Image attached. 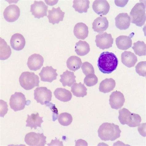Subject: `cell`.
<instances>
[{
	"instance_id": "36",
	"label": "cell",
	"mask_w": 146,
	"mask_h": 146,
	"mask_svg": "<svg viewBox=\"0 0 146 146\" xmlns=\"http://www.w3.org/2000/svg\"><path fill=\"white\" fill-rule=\"evenodd\" d=\"M146 61H141L137 65L135 68L137 74L140 76H146Z\"/></svg>"
},
{
	"instance_id": "35",
	"label": "cell",
	"mask_w": 146,
	"mask_h": 146,
	"mask_svg": "<svg viewBox=\"0 0 146 146\" xmlns=\"http://www.w3.org/2000/svg\"><path fill=\"white\" fill-rule=\"evenodd\" d=\"M82 69L84 75L87 76L90 74H94V68L91 64L88 62H84L82 64Z\"/></svg>"
},
{
	"instance_id": "4",
	"label": "cell",
	"mask_w": 146,
	"mask_h": 146,
	"mask_svg": "<svg viewBox=\"0 0 146 146\" xmlns=\"http://www.w3.org/2000/svg\"><path fill=\"white\" fill-rule=\"evenodd\" d=\"M131 21L138 27L144 25L146 21L145 6L143 3H137L130 13Z\"/></svg>"
},
{
	"instance_id": "10",
	"label": "cell",
	"mask_w": 146,
	"mask_h": 146,
	"mask_svg": "<svg viewBox=\"0 0 146 146\" xmlns=\"http://www.w3.org/2000/svg\"><path fill=\"white\" fill-rule=\"evenodd\" d=\"M48 7L43 1H35L31 6L30 11L35 17L40 19L47 16Z\"/></svg>"
},
{
	"instance_id": "25",
	"label": "cell",
	"mask_w": 146,
	"mask_h": 146,
	"mask_svg": "<svg viewBox=\"0 0 146 146\" xmlns=\"http://www.w3.org/2000/svg\"><path fill=\"white\" fill-rule=\"evenodd\" d=\"M116 43L118 48L125 50L132 47V41L129 36H121L116 38Z\"/></svg>"
},
{
	"instance_id": "8",
	"label": "cell",
	"mask_w": 146,
	"mask_h": 146,
	"mask_svg": "<svg viewBox=\"0 0 146 146\" xmlns=\"http://www.w3.org/2000/svg\"><path fill=\"white\" fill-rule=\"evenodd\" d=\"M46 137L43 133H36L32 132L26 134L25 141L27 145L31 146H44L46 141Z\"/></svg>"
},
{
	"instance_id": "17",
	"label": "cell",
	"mask_w": 146,
	"mask_h": 146,
	"mask_svg": "<svg viewBox=\"0 0 146 146\" xmlns=\"http://www.w3.org/2000/svg\"><path fill=\"white\" fill-rule=\"evenodd\" d=\"M115 25L118 29L120 30H125L130 26L131 18L127 13L119 14L115 18Z\"/></svg>"
},
{
	"instance_id": "18",
	"label": "cell",
	"mask_w": 146,
	"mask_h": 146,
	"mask_svg": "<svg viewBox=\"0 0 146 146\" xmlns=\"http://www.w3.org/2000/svg\"><path fill=\"white\" fill-rule=\"evenodd\" d=\"M25 38L22 34L17 33L11 36L10 40L11 45L15 50H21L25 47Z\"/></svg>"
},
{
	"instance_id": "26",
	"label": "cell",
	"mask_w": 146,
	"mask_h": 146,
	"mask_svg": "<svg viewBox=\"0 0 146 146\" xmlns=\"http://www.w3.org/2000/svg\"><path fill=\"white\" fill-rule=\"evenodd\" d=\"M116 84L115 80L113 79H106L100 84L99 91L105 94L110 93L113 90Z\"/></svg>"
},
{
	"instance_id": "2",
	"label": "cell",
	"mask_w": 146,
	"mask_h": 146,
	"mask_svg": "<svg viewBox=\"0 0 146 146\" xmlns=\"http://www.w3.org/2000/svg\"><path fill=\"white\" fill-rule=\"evenodd\" d=\"M121 133L118 125L108 122L103 123L98 130L99 137L104 141H114L120 137Z\"/></svg>"
},
{
	"instance_id": "19",
	"label": "cell",
	"mask_w": 146,
	"mask_h": 146,
	"mask_svg": "<svg viewBox=\"0 0 146 146\" xmlns=\"http://www.w3.org/2000/svg\"><path fill=\"white\" fill-rule=\"evenodd\" d=\"M109 27V22L105 17H99L95 19L93 23L92 29L94 31L102 33L106 30Z\"/></svg>"
},
{
	"instance_id": "9",
	"label": "cell",
	"mask_w": 146,
	"mask_h": 146,
	"mask_svg": "<svg viewBox=\"0 0 146 146\" xmlns=\"http://www.w3.org/2000/svg\"><path fill=\"white\" fill-rule=\"evenodd\" d=\"M95 42L98 47L104 50L112 47L113 39L111 34L105 32L99 34L97 35Z\"/></svg>"
},
{
	"instance_id": "5",
	"label": "cell",
	"mask_w": 146,
	"mask_h": 146,
	"mask_svg": "<svg viewBox=\"0 0 146 146\" xmlns=\"http://www.w3.org/2000/svg\"><path fill=\"white\" fill-rule=\"evenodd\" d=\"M21 86L26 90H29L36 87H39V78L33 72H23L19 78Z\"/></svg>"
},
{
	"instance_id": "22",
	"label": "cell",
	"mask_w": 146,
	"mask_h": 146,
	"mask_svg": "<svg viewBox=\"0 0 146 146\" xmlns=\"http://www.w3.org/2000/svg\"><path fill=\"white\" fill-rule=\"evenodd\" d=\"M74 33L78 39L84 40L87 37L89 34L88 26L83 23H79L74 26Z\"/></svg>"
},
{
	"instance_id": "28",
	"label": "cell",
	"mask_w": 146,
	"mask_h": 146,
	"mask_svg": "<svg viewBox=\"0 0 146 146\" xmlns=\"http://www.w3.org/2000/svg\"><path fill=\"white\" fill-rule=\"evenodd\" d=\"M87 89L84 84L75 83L71 87V91L73 95L78 98H84L87 95Z\"/></svg>"
},
{
	"instance_id": "30",
	"label": "cell",
	"mask_w": 146,
	"mask_h": 146,
	"mask_svg": "<svg viewBox=\"0 0 146 146\" xmlns=\"http://www.w3.org/2000/svg\"><path fill=\"white\" fill-rule=\"evenodd\" d=\"M11 54V50L6 42L1 37L0 40V59L5 60L8 59Z\"/></svg>"
},
{
	"instance_id": "13",
	"label": "cell",
	"mask_w": 146,
	"mask_h": 146,
	"mask_svg": "<svg viewBox=\"0 0 146 146\" xmlns=\"http://www.w3.org/2000/svg\"><path fill=\"white\" fill-rule=\"evenodd\" d=\"M57 70L52 66L43 67L39 74L41 81L52 83L57 79Z\"/></svg>"
},
{
	"instance_id": "15",
	"label": "cell",
	"mask_w": 146,
	"mask_h": 146,
	"mask_svg": "<svg viewBox=\"0 0 146 146\" xmlns=\"http://www.w3.org/2000/svg\"><path fill=\"white\" fill-rule=\"evenodd\" d=\"M109 4L106 0H96L94 2L93 9L95 12L98 15L105 16L110 10Z\"/></svg>"
},
{
	"instance_id": "24",
	"label": "cell",
	"mask_w": 146,
	"mask_h": 146,
	"mask_svg": "<svg viewBox=\"0 0 146 146\" xmlns=\"http://www.w3.org/2000/svg\"><path fill=\"white\" fill-rule=\"evenodd\" d=\"M54 94L56 98L63 102L70 101L72 97L70 91L61 88H57Z\"/></svg>"
},
{
	"instance_id": "27",
	"label": "cell",
	"mask_w": 146,
	"mask_h": 146,
	"mask_svg": "<svg viewBox=\"0 0 146 146\" xmlns=\"http://www.w3.org/2000/svg\"><path fill=\"white\" fill-rule=\"evenodd\" d=\"M73 3V8L80 13H87L90 7V2L88 0H74Z\"/></svg>"
},
{
	"instance_id": "11",
	"label": "cell",
	"mask_w": 146,
	"mask_h": 146,
	"mask_svg": "<svg viewBox=\"0 0 146 146\" xmlns=\"http://www.w3.org/2000/svg\"><path fill=\"white\" fill-rule=\"evenodd\" d=\"M20 9L15 5H11L7 7L3 13L5 20L9 22L16 21L20 15Z\"/></svg>"
},
{
	"instance_id": "14",
	"label": "cell",
	"mask_w": 146,
	"mask_h": 146,
	"mask_svg": "<svg viewBox=\"0 0 146 146\" xmlns=\"http://www.w3.org/2000/svg\"><path fill=\"white\" fill-rule=\"evenodd\" d=\"M44 59L39 54H34L31 56L28 60V66L30 70L36 71L39 70L43 66Z\"/></svg>"
},
{
	"instance_id": "29",
	"label": "cell",
	"mask_w": 146,
	"mask_h": 146,
	"mask_svg": "<svg viewBox=\"0 0 146 146\" xmlns=\"http://www.w3.org/2000/svg\"><path fill=\"white\" fill-rule=\"evenodd\" d=\"M90 51V45L86 41L80 40L76 43L75 51L78 55L84 56L87 54Z\"/></svg>"
},
{
	"instance_id": "1",
	"label": "cell",
	"mask_w": 146,
	"mask_h": 146,
	"mask_svg": "<svg viewBox=\"0 0 146 146\" xmlns=\"http://www.w3.org/2000/svg\"><path fill=\"white\" fill-rule=\"evenodd\" d=\"M118 63L117 57L114 53L105 52L102 53L99 57L98 65L102 72L110 74L116 70Z\"/></svg>"
},
{
	"instance_id": "7",
	"label": "cell",
	"mask_w": 146,
	"mask_h": 146,
	"mask_svg": "<svg viewBox=\"0 0 146 146\" xmlns=\"http://www.w3.org/2000/svg\"><path fill=\"white\" fill-rule=\"evenodd\" d=\"M34 99L37 103L41 105L46 104L52 100V92L46 87H39L36 88L34 91Z\"/></svg>"
},
{
	"instance_id": "39",
	"label": "cell",
	"mask_w": 146,
	"mask_h": 146,
	"mask_svg": "<svg viewBox=\"0 0 146 146\" xmlns=\"http://www.w3.org/2000/svg\"><path fill=\"white\" fill-rule=\"evenodd\" d=\"M48 146H63L62 141H60L59 140H57V138L55 140H52L50 144H48Z\"/></svg>"
},
{
	"instance_id": "37",
	"label": "cell",
	"mask_w": 146,
	"mask_h": 146,
	"mask_svg": "<svg viewBox=\"0 0 146 146\" xmlns=\"http://www.w3.org/2000/svg\"><path fill=\"white\" fill-rule=\"evenodd\" d=\"M1 110H0V116L2 117H4L5 115L7 113L9 109L8 106L6 102L1 100Z\"/></svg>"
},
{
	"instance_id": "16",
	"label": "cell",
	"mask_w": 146,
	"mask_h": 146,
	"mask_svg": "<svg viewBox=\"0 0 146 146\" xmlns=\"http://www.w3.org/2000/svg\"><path fill=\"white\" fill-rule=\"evenodd\" d=\"M48 12L49 22L53 25L58 24L60 22L63 21L65 13L61 10L60 7L56 9L53 7L52 10L48 11Z\"/></svg>"
},
{
	"instance_id": "33",
	"label": "cell",
	"mask_w": 146,
	"mask_h": 146,
	"mask_svg": "<svg viewBox=\"0 0 146 146\" xmlns=\"http://www.w3.org/2000/svg\"><path fill=\"white\" fill-rule=\"evenodd\" d=\"M73 120L71 114L67 113L60 114L58 118L59 123L64 126L70 125Z\"/></svg>"
},
{
	"instance_id": "34",
	"label": "cell",
	"mask_w": 146,
	"mask_h": 146,
	"mask_svg": "<svg viewBox=\"0 0 146 146\" xmlns=\"http://www.w3.org/2000/svg\"><path fill=\"white\" fill-rule=\"evenodd\" d=\"M98 81L97 77L94 74H90L86 76L84 80V83L88 87L94 86Z\"/></svg>"
},
{
	"instance_id": "38",
	"label": "cell",
	"mask_w": 146,
	"mask_h": 146,
	"mask_svg": "<svg viewBox=\"0 0 146 146\" xmlns=\"http://www.w3.org/2000/svg\"><path fill=\"white\" fill-rule=\"evenodd\" d=\"M138 128V131L141 135L144 137H146V123L140 125Z\"/></svg>"
},
{
	"instance_id": "6",
	"label": "cell",
	"mask_w": 146,
	"mask_h": 146,
	"mask_svg": "<svg viewBox=\"0 0 146 146\" xmlns=\"http://www.w3.org/2000/svg\"><path fill=\"white\" fill-rule=\"evenodd\" d=\"M27 102L25 95L21 92H15L11 96L9 104L15 112L24 110Z\"/></svg>"
},
{
	"instance_id": "41",
	"label": "cell",
	"mask_w": 146,
	"mask_h": 146,
	"mask_svg": "<svg viewBox=\"0 0 146 146\" xmlns=\"http://www.w3.org/2000/svg\"><path fill=\"white\" fill-rule=\"evenodd\" d=\"M76 146L84 145L88 146L87 142L82 139H79L76 141Z\"/></svg>"
},
{
	"instance_id": "31",
	"label": "cell",
	"mask_w": 146,
	"mask_h": 146,
	"mask_svg": "<svg viewBox=\"0 0 146 146\" xmlns=\"http://www.w3.org/2000/svg\"><path fill=\"white\" fill-rule=\"evenodd\" d=\"M66 64L69 70L75 72L80 68L82 62L79 57L76 56H72L68 59Z\"/></svg>"
},
{
	"instance_id": "32",
	"label": "cell",
	"mask_w": 146,
	"mask_h": 146,
	"mask_svg": "<svg viewBox=\"0 0 146 146\" xmlns=\"http://www.w3.org/2000/svg\"><path fill=\"white\" fill-rule=\"evenodd\" d=\"M136 54L141 56H145L146 54V45L143 41H137L133 44L132 47Z\"/></svg>"
},
{
	"instance_id": "40",
	"label": "cell",
	"mask_w": 146,
	"mask_h": 146,
	"mask_svg": "<svg viewBox=\"0 0 146 146\" xmlns=\"http://www.w3.org/2000/svg\"><path fill=\"white\" fill-rule=\"evenodd\" d=\"M128 1H115L116 5L118 7H123L127 4Z\"/></svg>"
},
{
	"instance_id": "20",
	"label": "cell",
	"mask_w": 146,
	"mask_h": 146,
	"mask_svg": "<svg viewBox=\"0 0 146 146\" xmlns=\"http://www.w3.org/2000/svg\"><path fill=\"white\" fill-rule=\"evenodd\" d=\"M121 60L122 63L128 68L135 66L137 61V56L131 52L125 51L122 53Z\"/></svg>"
},
{
	"instance_id": "23",
	"label": "cell",
	"mask_w": 146,
	"mask_h": 146,
	"mask_svg": "<svg viewBox=\"0 0 146 146\" xmlns=\"http://www.w3.org/2000/svg\"><path fill=\"white\" fill-rule=\"evenodd\" d=\"M60 76L61 79L60 81L64 87L67 86L70 87L76 83V76L74 72L67 70L63 72L62 75H60Z\"/></svg>"
},
{
	"instance_id": "12",
	"label": "cell",
	"mask_w": 146,
	"mask_h": 146,
	"mask_svg": "<svg viewBox=\"0 0 146 146\" xmlns=\"http://www.w3.org/2000/svg\"><path fill=\"white\" fill-rule=\"evenodd\" d=\"M125 101L124 95L120 91L114 92L110 96V104L113 109L121 108L123 106Z\"/></svg>"
},
{
	"instance_id": "21",
	"label": "cell",
	"mask_w": 146,
	"mask_h": 146,
	"mask_svg": "<svg viewBox=\"0 0 146 146\" xmlns=\"http://www.w3.org/2000/svg\"><path fill=\"white\" fill-rule=\"evenodd\" d=\"M43 117H40L39 114H32L31 116L28 115V117L26 121V127H30L31 129L34 128L36 129L37 127H41V125L44 122Z\"/></svg>"
},
{
	"instance_id": "3",
	"label": "cell",
	"mask_w": 146,
	"mask_h": 146,
	"mask_svg": "<svg viewBox=\"0 0 146 146\" xmlns=\"http://www.w3.org/2000/svg\"><path fill=\"white\" fill-rule=\"evenodd\" d=\"M118 119L122 125H127L130 127L139 126L141 121L139 115L132 113L128 109L123 108L119 111Z\"/></svg>"
}]
</instances>
